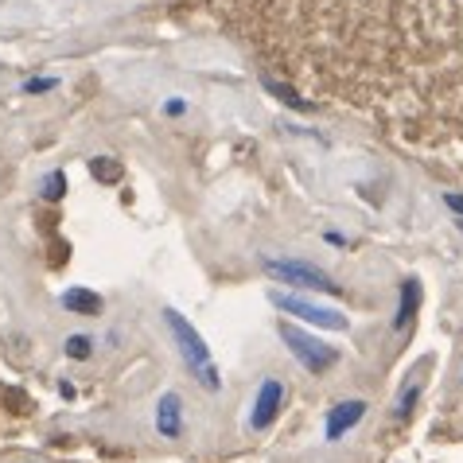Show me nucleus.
I'll use <instances>...</instances> for the list:
<instances>
[{
    "mask_svg": "<svg viewBox=\"0 0 463 463\" xmlns=\"http://www.w3.org/2000/svg\"><path fill=\"white\" fill-rule=\"evenodd\" d=\"M280 339L288 343V351L296 354V363H300L304 370H312L316 378H319V374H327V370L339 363V351H335V346L319 343L316 335H307V331L285 324V319H280Z\"/></svg>",
    "mask_w": 463,
    "mask_h": 463,
    "instance_id": "f03ea898",
    "label": "nucleus"
},
{
    "mask_svg": "<svg viewBox=\"0 0 463 463\" xmlns=\"http://www.w3.org/2000/svg\"><path fill=\"white\" fill-rule=\"evenodd\" d=\"M164 316H168V327H172V335H175V343H179V354H184V363L191 366V374L199 378L203 390H218L222 382H218L214 358H211V351H207V343H203V335H199V331L191 327L179 312H172V307H168Z\"/></svg>",
    "mask_w": 463,
    "mask_h": 463,
    "instance_id": "f257e3e1",
    "label": "nucleus"
},
{
    "mask_svg": "<svg viewBox=\"0 0 463 463\" xmlns=\"http://www.w3.org/2000/svg\"><path fill=\"white\" fill-rule=\"evenodd\" d=\"M273 304L280 307V312H288V316H300L304 324H316V327H327V331H343L346 327V319L339 312H331V307H316V304H307V300H296V296L273 292Z\"/></svg>",
    "mask_w": 463,
    "mask_h": 463,
    "instance_id": "20e7f679",
    "label": "nucleus"
},
{
    "mask_svg": "<svg viewBox=\"0 0 463 463\" xmlns=\"http://www.w3.org/2000/svg\"><path fill=\"white\" fill-rule=\"evenodd\" d=\"M67 195V175L62 172H51L47 179H43V199H62Z\"/></svg>",
    "mask_w": 463,
    "mask_h": 463,
    "instance_id": "9b49d317",
    "label": "nucleus"
},
{
    "mask_svg": "<svg viewBox=\"0 0 463 463\" xmlns=\"http://www.w3.org/2000/svg\"><path fill=\"white\" fill-rule=\"evenodd\" d=\"M67 354L71 358H90V339L86 335H71L67 339Z\"/></svg>",
    "mask_w": 463,
    "mask_h": 463,
    "instance_id": "f8f14e48",
    "label": "nucleus"
},
{
    "mask_svg": "<svg viewBox=\"0 0 463 463\" xmlns=\"http://www.w3.org/2000/svg\"><path fill=\"white\" fill-rule=\"evenodd\" d=\"M417 300H420L417 280H405V288H402V312H397V319H393V327H397V331H405V327H409V319H413V312H417Z\"/></svg>",
    "mask_w": 463,
    "mask_h": 463,
    "instance_id": "1a4fd4ad",
    "label": "nucleus"
},
{
    "mask_svg": "<svg viewBox=\"0 0 463 463\" xmlns=\"http://www.w3.org/2000/svg\"><path fill=\"white\" fill-rule=\"evenodd\" d=\"M156 429H160V436H168V440H175V436L184 432V405H179V393H164L160 397Z\"/></svg>",
    "mask_w": 463,
    "mask_h": 463,
    "instance_id": "0eeeda50",
    "label": "nucleus"
},
{
    "mask_svg": "<svg viewBox=\"0 0 463 463\" xmlns=\"http://www.w3.org/2000/svg\"><path fill=\"white\" fill-rule=\"evenodd\" d=\"M265 273L280 280V285H292V288H316V292H339V285L331 280L324 269L307 265V261H277V257H269L265 261Z\"/></svg>",
    "mask_w": 463,
    "mask_h": 463,
    "instance_id": "7ed1b4c3",
    "label": "nucleus"
},
{
    "mask_svg": "<svg viewBox=\"0 0 463 463\" xmlns=\"http://www.w3.org/2000/svg\"><path fill=\"white\" fill-rule=\"evenodd\" d=\"M90 175H94L98 184H118V179L125 175V168L109 156H98V160H90Z\"/></svg>",
    "mask_w": 463,
    "mask_h": 463,
    "instance_id": "9d476101",
    "label": "nucleus"
},
{
    "mask_svg": "<svg viewBox=\"0 0 463 463\" xmlns=\"http://www.w3.org/2000/svg\"><path fill=\"white\" fill-rule=\"evenodd\" d=\"M62 307L74 312V316H98L101 312V296L86 292V288H71V292H62Z\"/></svg>",
    "mask_w": 463,
    "mask_h": 463,
    "instance_id": "6e6552de",
    "label": "nucleus"
},
{
    "mask_svg": "<svg viewBox=\"0 0 463 463\" xmlns=\"http://www.w3.org/2000/svg\"><path fill=\"white\" fill-rule=\"evenodd\" d=\"M448 199V207H452V211H459L463 214V195H444Z\"/></svg>",
    "mask_w": 463,
    "mask_h": 463,
    "instance_id": "4468645a",
    "label": "nucleus"
},
{
    "mask_svg": "<svg viewBox=\"0 0 463 463\" xmlns=\"http://www.w3.org/2000/svg\"><path fill=\"white\" fill-rule=\"evenodd\" d=\"M280 409H285V382L265 378V382H261V393H257V402H253L250 424H253L257 432H261V429H269V424L280 417Z\"/></svg>",
    "mask_w": 463,
    "mask_h": 463,
    "instance_id": "39448f33",
    "label": "nucleus"
},
{
    "mask_svg": "<svg viewBox=\"0 0 463 463\" xmlns=\"http://www.w3.org/2000/svg\"><path fill=\"white\" fill-rule=\"evenodd\" d=\"M363 417H366V402H339V405L327 413V429H324L327 440H343V436L351 432Z\"/></svg>",
    "mask_w": 463,
    "mask_h": 463,
    "instance_id": "423d86ee",
    "label": "nucleus"
},
{
    "mask_svg": "<svg viewBox=\"0 0 463 463\" xmlns=\"http://www.w3.org/2000/svg\"><path fill=\"white\" fill-rule=\"evenodd\" d=\"M51 86H55L51 79H32V82L24 86V90H28V94H43V90H51Z\"/></svg>",
    "mask_w": 463,
    "mask_h": 463,
    "instance_id": "ddd939ff",
    "label": "nucleus"
}]
</instances>
